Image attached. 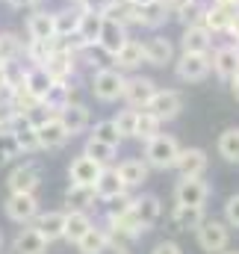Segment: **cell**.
I'll use <instances>...</instances> for the list:
<instances>
[{"mask_svg":"<svg viewBox=\"0 0 239 254\" xmlns=\"http://www.w3.org/2000/svg\"><path fill=\"white\" fill-rule=\"evenodd\" d=\"M124 83H127V74L119 71L116 65H107V68L92 71V95L101 104H116V101H121Z\"/></svg>","mask_w":239,"mask_h":254,"instance_id":"1","label":"cell"},{"mask_svg":"<svg viewBox=\"0 0 239 254\" xmlns=\"http://www.w3.org/2000/svg\"><path fill=\"white\" fill-rule=\"evenodd\" d=\"M178 154H180L178 139L169 136V133H157L154 139L145 142V163H148L151 169H157V172H169V169H175Z\"/></svg>","mask_w":239,"mask_h":254,"instance_id":"2","label":"cell"},{"mask_svg":"<svg viewBox=\"0 0 239 254\" xmlns=\"http://www.w3.org/2000/svg\"><path fill=\"white\" fill-rule=\"evenodd\" d=\"M172 65H175V77L180 83H201L213 71L210 54H186V51H180V57H175Z\"/></svg>","mask_w":239,"mask_h":254,"instance_id":"3","label":"cell"},{"mask_svg":"<svg viewBox=\"0 0 239 254\" xmlns=\"http://www.w3.org/2000/svg\"><path fill=\"white\" fill-rule=\"evenodd\" d=\"M195 234H198L201 252H207V254L225 252L228 243H231V225L228 222H219V219H204Z\"/></svg>","mask_w":239,"mask_h":254,"instance_id":"4","label":"cell"},{"mask_svg":"<svg viewBox=\"0 0 239 254\" xmlns=\"http://www.w3.org/2000/svg\"><path fill=\"white\" fill-rule=\"evenodd\" d=\"M6 219L18 222V225H30L39 216V198L36 192H9L6 204H3Z\"/></svg>","mask_w":239,"mask_h":254,"instance_id":"5","label":"cell"},{"mask_svg":"<svg viewBox=\"0 0 239 254\" xmlns=\"http://www.w3.org/2000/svg\"><path fill=\"white\" fill-rule=\"evenodd\" d=\"M36 136H39V148H42V151H60L62 145L71 139V133L62 125L60 113H48V116L36 125Z\"/></svg>","mask_w":239,"mask_h":254,"instance_id":"6","label":"cell"},{"mask_svg":"<svg viewBox=\"0 0 239 254\" xmlns=\"http://www.w3.org/2000/svg\"><path fill=\"white\" fill-rule=\"evenodd\" d=\"M24 30H27V39H30V42H54V39H57L54 9H45V6H36V9H30Z\"/></svg>","mask_w":239,"mask_h":254,"instance_id":"7","label":"cell"},{"mask_svg":"<svg viewBox=\"0 0 239 254\" xmlns=\"http://www.w3.org/2000/svg\"><path fill=\"white\" fill-rule=\"evenodd\" d=\"M145 110L154 113L160 122H175L183 113V95H180L178 89H157Z\"/></svg>","mask_w":239,"mask_h":254,"instance_id":"8","label":"cell"},{"mask_svg":"<svg viewBox=\"0 0 239 254\" xmlns=\"http://www.w3.org/2000/svg\"><path fill=\"white\" fill-rule=\"evenodd\" d=\"M237 6H231V3H219V0H210L207 6H204V18H201V24L213 33V36H222V33H228L231 30V24H234V18H237Z\"/></svg>","mask_w":239,"mask_h":254,"instance_id":"9","label":"cell"},{"mask_svg":"<svg viewBox=\"0 0 239 254\" xmlns=\"http://www.w3.org/2000/svg\"><path fill=\"white\" fill-rule=\"evenodd\" d=\"M210 65L213 74L225 83H231L239 74V45H219L210 51Z\"/></svg>","mask_w":239,"mask_h":254,"instance_id":"10","label":"cell"},{"mask_svg":"<svg viewBox=\"0 0 239 254\" xmlns=\"http://www.w3.org/2000/svg\"><path fill=\"white\" fill-rule=\"evenodd\" d=\"M142 45H145V65H151V68H166V65L175 63V45H172V39L163 36L160 30L151 33Z\"/></svg>","mask_w":239,"mask_h":254,"instance_id":"11","label":"cell"},{"mask_svg":"<svg viewBox=\"0 0 239 254\" xmlns=\"http://www.w3.org/2000/svg\"><path fill=\"white\" fill-rule=\"evenodd\" d=\"M154 92H157V83H154L151 77L133 74V77H127V83H124V95H121V101H124L127 107H133V110H145L148 101L154 98Z\"/></svg>","mask_w":239,"mask_h":254,"instance_id":"12","label":"cell"},{"mask_svg":"<svg viewBox=\"0 0 239 254\" xmlns=\"http://www.w3.org/2000/svg\"><path fill=\"white\" fill-rule=\"evenodd\" d=\"M6 187H9V192H36L42 187V169H39V163L27 160V163L15 166L9 172V178H6Z\"/></svg>","mask_w":239,"mask_h":254,"instance_id":"13","label":"cell"},{"mask_svg":"<svg viewBox=\"0 0 239 254\" xmlns=\"http://www.w3.org/2000/svg\"><path fill=\"white\" fill-rule=\"evenodd\" d=\"M130 210H133V216H136V222H139L142 231H151V228L160 222V216H163V204H160V198L151 195V192L136 195V198L130 201Z\"/></svg>","mask_w":239,"mask_h":254,"instance_id":"14","label":"cell"},{"mask_svg":"<svg viewBox=\"0 0 239 254\" xmlns=\"http://www.w3.org/2000/svg\"><path fill=\"white\" fill-rule=\"evenodd\" d=\"M210 198V184L204 178H180L175 187V201L178 204H192V207H204Z\"/></svg>","mask_w":239,"mask_h":254,"instance_id":"15","label":"cell"},{"mask_svg":"<svg viewBox=\"0 0 239 254\" xmlns=\"http://www.w3.org/2000/svg\"><path fill=\"white\" fill-rule=\"evenodd\" d=\"M107 15L92 9V6H80V21H77V42L80 45H95L101 30H104Z\"/></svg>","mask_w":239,"mask_h":254,"instance_id":"16","label":"cell"},{"mask_svg":"<svg viewBox=\"0 0 239 254\" xmlns=\"http://www.w3.org/2000/svg\"><path fill=\"white\" fill-rule=\"evenodd\" d=\"M210 166V157L204 148H180L178 160H175V169L180 172V178H204Z\"/></svg>","mask_w":239,"mask_h":254,"instance_id":"17","label":"cell"},{"mask_svg":"<svg viewBox=\"0 0 239 254\" xmlns=\"http://www.w3.org/2000/svg\"><path fill=\"white\" fill-rule=\"evenodd\" d=\"M213 39L216 36L204 24H189L180 33V51H186V54H210L213 51Z\"/></svg>","mask_w":239,"mask_h":254,"instance_id":"18","label":"cell"},{"mask_svg":"<svg viewBox=\"0 0 239 254\" xmlns=\"http://www.w3.org/2000/svg\"><path fill=\"white\" fill-rule=\"evenodd\" d=\"M101 169H104V166H101L98 160H92L89 154H77V157L71 160V166H68V181L77 184V187H95Z\"/></svg>","mask_w":239,"mask_h":254,"instance_id":"19","label":"cell"},{"mask_svg":"<svg viewBox=\"0 0 239 254\" xmlns=\"http://www.w3.org/2000/svg\"><path fill=\"white\" fill-rule=\"evenodd\" d=\"M9 130H12V136H15V142H18V148H21L24 157L42 151V148H39V136H36V125H33L27 116H15L12 125H9Z\"/></svg>","mask_w":239,"mask_h":254,"instance_id":"20","label":"cell"},{"mask_svg":"<svg viewBox=\"0 0 239 254\" xmlns=\"http://www.w3.org/2000/svg\"><path fill=\"white\" fill-rule=\"evenodd\" d=\"M48 243H57L65 237V210H48V213H39L33 222H30Z\"/></svg>","mask_w":239,"mask_h":254,"instance_id":"21","label":"cell"},{"mask_svg":"<svg viewBox=\"0 0 239 254\" xmlns=\"http://www.w3.org/2000/svg\"><path fill=\"white\" fill-rule=\"evenodd\" d=\"M127 39H130V30H127V27H121L119 21L107 18V21H104V30H101V36H98V42H95V45H98L101 51H107L110 57H116L121 48H124V42H127Z\"/></svg>","mask_w":239,"mask_h":254,"instance_id":"22","label":"cell"},{"mask_svg":"<svg viewBox=\"0 0 239 254\" xmlns=\"http://www.w3.org/2000/svg\"><path fill=\"white\" fill-rule=\"evenodd\" d=\"M116 172H119V178L124 181V187L133 190V187H142V184L148 181L151 166L145 163V157H142V160H139V157H127V160H121L119 166H116Z\"/></svg>","mask_w":239,"mask_h":254,"instance_id":"23","label":"cell"},{"mask_svg":"<svg viewBox=\"0 0 239 254\" xmlns=\"http://www.w3.org/2000/svg\"><path fill=\"white\" fill-rule=\"evenodd\" d=\"M113 65L119 71H124V74L127 71H136L139 65H145V45H142V39H127L124 48L113 57Z\"/></svg>","mask_w":239,"mask_h":254,"instance_id":"24","label":"cell"},{"mask_svg":"<svg viewBox=\"0 0 239 254\" xmlns=\"http://www.w3.org/2000/svg\"><path fill=\"white\" fill-rule=\"evenodd\" d=\"M48 240L30 225V228H21L18 237L12 240V254H48Z\"/></svg>","mask_w":239,"mask_h":254,"instance_id":"25","label":"cell"},{"mask_svg":"<svg viewBox=\"0 0 239 254\" xmlns=\"http://www.w3.org/2000/svg\"><path fill=\"white\" fill-rule=\"evenodd\" d=\"M124 192H127V187H124V181L119 178V172L110 169V166H104L101 175H98V181H95V195H98V201H113V198H119Z\"/></svg>","mask_w":239,"mask_h":254,"instance_id":"26","label":"cell"},{"mask_svg":"<svg viewBox=\"0 0 239 254\" xmlns=\"http://www.w3.org/2000/svg\"><path fill=\"white\" fill-rule=\"evenodd\" d=\"M169 21H172V12L166 9L163 0H154V3H148V6H139V27H142V30L157 33V30H163Z\"/></svg>","mask_w":239,"mask_h":254,"instance_id":"27","label":"cell"},{"mask_svg":"<svg viewBox=\"0 0 239 254\" xmlns=\"http://www.w3.org/2000/svg\"><path fill=\"white\" fill-rule=\"evenodd\" d=\"M77 21H80V6L65 3L54 9V24H57V39H74L77 36Z\"/></svg>","mask_w":239,"mask_h":254,"instance_id":"28","label":"cell"},{"mask_svg":"<svg viewBox=\"0 0 239 254\" xmlns=\"http://www.w3.org/2000/svg\"><path fill=\"white\" fill-rule=\"evenodd\" d=\"M60 119L65 125V130L71 133V139H74V136H80L89 127V107L80 104V101H71L65 110H60Z\"/></svg>","mask_w":239,"mask_h":254,"instance_id":"29","label":"cell"},{"mask_svg":"<svg viewBox=\"0 0 239 254\" xmlns=\"http://www.w3.org/2000/svg\"><path fill=\"white\" fill-rule=\"evenodd\" d=\"M204 207H192V204H175L172 210V225L175 231H198V225L204 222Z\"/></svg>","mask_w":239,"mask_h":254,"instance_id":"30","label":"cell"},{"mask_svg":"<svg viewBox=\"0 0 239 254\" xmlns=\"http://www.w3.org/2000/svg\"><path fill=\"white\" fill-rule=\"evenodd\" d=\"M74 246H77L80 254H104L110 249V234H107V228H95L92 225Z\"/></svg>","mask_w":239,"mask_h":254,"instance_id":"31","label":"cell"},{"mask_svg":"<svg viewBox=\"0 0 239 254\" xmlns=\"http://www.w3.org/2000/svg\"><path fill=\"white\" fill-rule=\"evenodd\" d=\"M24 86L30 89V95H33V98H39V101H42V98L48 95V89L54 86V77H51L42 65H30V68H27V77H24Z\"/></svg>","mask_w":239,"mask_h":254,"instance_id":"32","label":"cell"},{"mask_svg":"<svg viewBox=\"0 0 239 254\" xmlns=\"http://www.w3.org/2000/svg\"><path fill=\"white\" fill-rule=\"evenodd\" d=\"M89 228H92V219H89L86 210H65V237L62 240L77 243Z\"/></svg>","mask_w":239,"mask_h":254,"instance_id":"33","label":"cell"},{"mask_svg":"<svg viewBox=\"0 0 239 254\" xmlns=\"http://www.w3.org/2000/svg\"><path fill=\"white\" fill-rule=\"evenodd\" d=\"M104 15L113 18V21H119L121 27H127V30L130 27H139V6H133L130 0H113Z\"/></svg>","mask_w":239,"mask_h":254,"instance_id":"34","label":"cell"},{"mask_svg":"<svg viewBox=\"0 0 239 254\" xmlns=\"http://www.w3.org/2000/svg\"><path fill=\"white\" fill-rule=\"evenodd\" d=\"M95 201H98V195H95V187H77V184H71L68 190H65V204H68V210H92L95 207Z\"/></svg>","mask_w":239,"mask_h":254,"instance_id":"35","label":"cell"},{"mask_svg":"<svg viewBox=\"0 0 239 254\" xmlns=\"http://www.w3.org/2000/svg\"><path fill=\"white\" fill-rule=\"evenodd\" d=\"M71 101H74V98H71V83H54V86L48 89V95L42 98V107L51 110V113H60V110H65Z\"/></svg>","mask_w":239,"mask_h":254,"instance_id":"36","label":"cell"},{"mask_svg":"<svg viewBox=\"0 0 239 254\" xmlns=\"http://www.w3.org/2000/svg\"><path fill=\"white\" fill-rule=\"evenodd\" d=\"M216 151H219L222 160H228V163H239V127H228V130L219 136Z\"/></svg>","mask_w":239,"mask_h":254,"instance_id":"37","label":"cell"},{"mask_svg":"<svg viewBox=\"0 0 239 254\" xmlns=\"http://www.w3.org/2000/svg\"><path fill=\"white\" fill-rule=\"evenodd\" d=\"M160 127H163V122H160L154 113H148V110H139V116H136V130H133V139H139V142H148V139H154V136L160 133Z\"/></svg>","mask_w":239,"mask_h":254,"instance_id":"38","label":"cell"},{"mask_svg":"<svg viewBox=\"0 0 239 254\" xmlns=\"http://www.w3.org/2000/svg\"><path fill=\"white\" fill-rule=\"evenodd\" d=\"M204 0H186L183 6H178L175 12H172V18L178 21L180 27H189V24H201V18H204Z\"/></svg>","mask_w":239,"mask_h":254,"instance_id":"39","label":"cell"},{"mask_svg":"<svg viewBox=\"0 0 239 254\" xmlns=\"http://www.w3.org/2000/svg\"><path fill=\"white\" fill-rule=\"evenodd\" d=\"M83 154H89V157H92V160H98L101 166H110V163L116 160L119 148H113V145H107V142H101V139L89 136V139H86V148H83Z\"/></svg>","mask_w":239,"mask_h":254,"instance_id":"40","label":"cell"},{"mask_svg":"<svg viewBox=\"0 0 239 254\" xmlns=\"http://www.w3.org/2000/svg\"><path fill=\"white\" fill-rule=\"evenodd\" d=\"M89 136H95V139H101V142H107V145H113V148H119L121 142H124V136L119 133V127H116L113 119H101V122H95V127H92Z\"/></svg>","mask_w":239,"mask_h":254,"instance_id":"41","label":"cell"},{"mask_svg":"<svg viewBox=\"0 0 239 254\" xmlns=\"http://www.w3.org/2000/svg\"><path fill=\"white\" fill-rule=\"evenodd\" d=\"M24 45L18 33H0V57L9 63V60H21L24 57Z\"/></svg>","mask_w":239,"mask_h":254,"instance_id":"42","label":"cell"},{"mask_svg":"<svg viewBox=\"0 0 239 254\" xmlns=\"http://www.w3.org/2000/svg\"><path fill=\"white\" fill-rule=\"evenodd\" d=\"M15 157H21V148H18V142L12 136V130L6 127V130H0V169L9 166Z\"/></svg>","mask_w":239,"mask_h":254,"instance_id":"43","label":"cell"},{"mask_svg":"<svg viewBox=\"0 0 239 254\" xmlns=\"http://www.w3.org/2000/svg\"><path fill=\"white\" fill-rule=\"evenodd\" d=\"M136 116H139V110H133V107H124V110H119V116H113V122H116V127H119V133L124 139H133Z\"/></svg>","mask_w":239,"mask_h":254,"instance_id":"44","label":"cell"},{"mask_svg":"<svg viewBox=\"0 0 239 254\" xmlns=\"http://www.w3.org/2000/svg\"><path fill=\"white\" fill-rule=\"evenodd\" d=\"M225 222L239 231V195H231L228 198V204H225Z\"/></svg>","mask_w":239,"mask_h":254,"instance_id":"45","label":"cell"},{"mask_svg":"<svg viewBox=\"0 0 239 254\" xmlns=\"http://www.w3.org/2000/svg\"><path fill=\"white\" fill-rule=\"evenodd\" d=\"M12 119H15V110L9 107L6 98H0V130H6V127L12 125Z\"/></svg>","mask_w":239,"mask_h":254,"instance_id":"46","label":"cell"},{"mask_svg":"<svg viewBox=\"0 0 239 254\" xmlns=\"http://www.w3.org/2000/svg\"><path fill=\"white\" fill-rule=\"evenodd\" d=\"M151 254H183V249H180L175 240H163V243H157L154 246V252Z\"/></svg>","mask_w":239,"mask_h":254,"instance_id":"47","label":"cell"},{"mask_svg":"<svg viewBox=\"0 0 239 254\" xmlns=\"http://www.w3.org/2000/svg\"><path fill=\"white\" fill-rule=\"evenodd\" d=\"M12 9H18V12H30V9H36V6H42V0H6Z\"/></svg>","mask_w":239,"mask_h":254,"instance_id":"48","label":"cell"},{"mask_svg":"<svg viewBox=\"0 0 239 254\" xmlns=\"http://www.w3.org/2000/svg\"><path fill=\"white\" fill-rule=\"evenodd\" d=\"M110 3H113V0H86L83 6H92V9H98V12H107Z\"/></svg>","mask_w":239,"mask_h":254,"instance_id":"49","label":"cell"},{"mask_svg":"<svg viewBox=\"0 0 239 254\" xmlns=\"http://www.w3.org/2000/svg\"><path fill=\"white\" fill-rule=\"evenodd\" d=\"M6 92H9V83H6V71L0 65V98H6Z\"/></svg>","mask_w":239,"mask_h":254,"instance_id":"50","label":"cell"},{"mask_svg":"<svg viewBox=\"0 0 239 254\" xmlns=\"http://www.w3.org/2000/svg\"><path fill=\"white\" fill-rule=\"evenodd\" d=\"M231 92H234V98L239 101V74L234 77V80H231Z\"/></svg>","mask_w":239,"mask_h":254,"instance_id":"51","label":"cell"},{"mask_svg":"<svg viewBox=\"0 0 239 254\" xmlns=\"http://www.w3.org/2000/svg\"><path fill=\"white\" fill-rule=\"evenodd\" d=\"M133 6H148V3H154V0H130Z\"/></svg>","mask_w":239,"mask_h":254,"instance_id":"52","label":"cell"},{"mask_svg":"<svg viewBox=\"0 0 239 254\" xmlns=\"http://www.w3.org/2000/svg\"><path fill=\"white\" fill-rule=\"evenodd\" d=\"M68 3H77V6H83V3H86V0H68Z\"/></svg>","mask_w":239,"mask_h":254,"instance_id":"53","label":"cell"},{"mask_svg":"<svg viewBox=\"0 0 239 254\" xmlns=\"http://www.w3.org/2000/svg\"><path fill=\"white\" fill-rule=\"evenodd\" d=\"M219 254H239V252H228V249H225V252H219Z\"/></svg>","mask_w":239,"mask_h":254,"instance_id":"54","label":"cell"},{"mask_svg":"<svg viewBox=\"0 0 239 254\" xmlns=\"http://www.w3.org/2000/svg\"><path fill=\"white\" fill-rule=\"evenodd\" d=\"M119 254H130V252H127V249H121V252H119Z\"/></svg>","mask_w":239,"mask_h":254,"instance_id":"55","label":"cell"},{"mask_svg":"<svg viewBox=\"0 0 239 254\" xmlns=\"http://www.w3.org/2000/svg\"><path fill=\"white\" fill-rule=\"evenodd\" d=\"M0 246H3V237H0Z\"/></svg>","mask_w":239,"mask_h":254,"instance_id":"56","label":"cell"}]
</instances>
